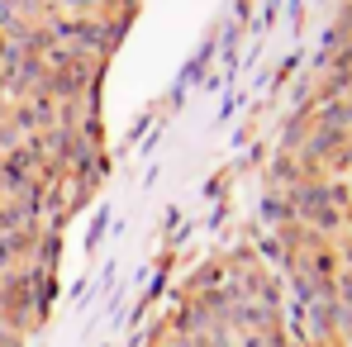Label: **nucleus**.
<instances>
[{"label":"nucleus","mask_w":352,"mask_h":347,"mask_svg":"<svg viewBox=\"0 0 352 347\" xmlns=\"http://www.w3.org/2000/svg\"><path fill=\"white\" fill-rule=\"evenodd\" d=\"M43 38L48 34H0V229L5 233L14 229V238L43 229V224L29 219L34 205L5 200V190L43 200L48 190L19 181L24 167L34 172L43 162V167H58L62 172V157H53L48 148H19V133L24 138H58L62 128L72 133V124H67L72 115H86V110H19V91L24 96H38V91H81L91 81V71H53L58 53H38Z\"/></svg>","instance_id":"nucleus-1"}]
</instances>
